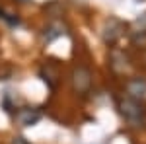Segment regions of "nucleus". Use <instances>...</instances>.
<instances>
[{"instance_id":"423d86ee","label":"nucleus","mask_w":146,"mask_h":144,"mask_svg":"<svg viewBox=\"0 0 146 144\" xmlns=\"http://www.w3.org/2000/svg\"><path fill=\"white\" fill-rule=\"evenodd\" d=\"M62 35H66V25L60 22V20H55V22L45 25V29H43V41L45 43H51V41H55V39L62 37Z\"/></svg>"},{"instance_id":"9b49d317","label":"nucleus","mask_w":146,"mask_h":144,"mask_svg":"<svg viewBox=\"0 0 146 144\" xmlns=\"http://www.w3.org/2000/svg\"><path fill=\"white\" fill-rule=\"evenodd\" d=\"M16 2H22V4H25V2H29V0H16Z\"/></svg>"},{"instance_id":"f03ea898","label":"nucleus","mask_w":146,"mask_h":144,"mask_svg":"<svg viewBox=\"0 0 146 144\" xmlns=\"http://www.w3.org/2000/svg\"><path fill=\"white\" fill-rule=\"evenodd\" d=\"M70 86L78 96H88L94 86V74L86 64H76L70 72Z\"/></svg>"},{"instance_id":"7ed1b4c3","label":"nucleus","mask_w":146,"mask_h":144,"mask_svg":"<svg viewBox=\"0 0 146 144\" xmlns=\"http://www.w3.org/2000/svg\"><path fill=\"white\" fill-rule=\"evenodd\" d=\"M14 119L20 127H33L41 121V111L37 107H18L14 113Z\"/></svg>"},{"instance_id":"f257e3e1","label":"nucleus","mask_w":146,"mask_h":144,"mask_svg":"<svg viewBox=\"0 0 146 144\" xmlns=\"http://www.w3.org/2000/svg\"><path fill=\"white\" fill-rule=\"evenodd\" d=\"M117 109H119V113H121V117H123L131 127H135V129H140V127L146 123L144 105H142L140 101L129 98V96L119 98V101H117Z\"/></svg>"},{"instance_id":"39448f33","label":"nucleus","mask_w":146,"mask_h":144,"mask_svg":"<svg viewBox=\"0 0 146 144\" xmlns=\"http://www.w3.org/2000/svg\"><path fill=\"white\" fill-rule=\"evenodd\" d=\"M123 29H125V25L119 22V20H115V18H111L109 22H105V27H103V31H101L103 43L105 45H115L119 41V37L123 35Z\"/></svg>"},{"instance_id":"0eeeda50","label":"nucleus","mask_w":146,"mask_h":144,"mask_svg":"<svg viewBox=\"0 0 146 144\" xmlns=\"http://www.w3.org/2000/svg\"><path fill=\"white\" fill-rule=\"evenodd\" d=\"M39 76L45 80V84L49 88H56L60 74H58V68H56L53 62H45V64L41 66V70H39Z\"/></svg>"},{"instance_id":"6e6552de","label":"nucleus","mask_w":146,"mask_h":144,"mask_svg":"<svg viewBox=\"0 0 146 144\" xmlns=\"http://www.w3.org/2000/svg\"><path fill=\"white\" fill-rule=\"evenodd\" d=\"M111 66L115 72H125L129 68V58L123 51H113L111 55Z\"/></svg>"},{"instance_id":"1a4fd4ad","label":"nucleus","mask_w":146,"mask_h":144,"mask_svg":"<svg viewBox=\"0 0 146 144\" xmlns=\"http://www.w3.org/2000/svg\"><path fill=\"white\" fill-rule=\"evenodd\" d=\"M0 20L6 22L10 27H18V25H20V18H18V14H12V12L4 10V8H0Z\"/></svg>"},{"instance_id":"9d476101","label":"nucleus","mask_w":146,"mask_h":144,"mask_svg":"<svg viewBox=\"0 0 146 144\" xmlns=\"http://www.w3.org/2000/svg\"><path fill=\"white\" fill-rule=\"evenodd\" d=\"M10 144H29V142H27V140H25L23 136H14Z\"/></svg>"},{"instance_id":"20e7f679","label":"nucleus","mask_w":146,"mask_h":144,"mask_svg":"<svg viewBox=\"0 0 146 144\" xmlns=\"http://www.w3.org/2000/svg\"><path fill=\"white\" fill-rule=\"evenodd\" d=\"M125 92H127L125 96L144 103L146 101V78H131V80H127Z\"/></svg>"}]
</instances>
